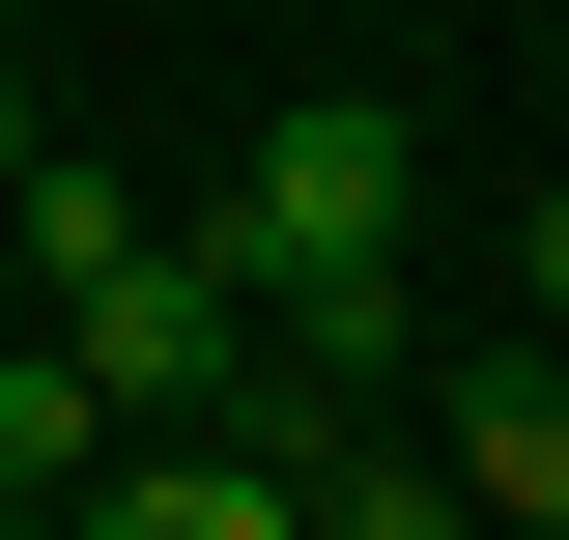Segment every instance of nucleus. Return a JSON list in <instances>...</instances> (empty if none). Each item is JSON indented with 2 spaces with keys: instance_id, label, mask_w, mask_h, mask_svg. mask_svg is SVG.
I'll list each match as a JSON object with an SVG mask.
<instances>
[{
  "instance_id": "obj_1",
  "label": "nucleus",
  "mask_w": 569,
  "mask_h": 540,
  "mask_svg": "<svg viewBox=\"0 0 569 540\" xmlns=\"http://www.w3.org/2000/svg\"><path fill=\"white\" fill-rule=\"evenodd\" d=\"M399 228H427V114H399V86H284L257 171L200 200V257L228 284H342V257H399Z\"/></svg>"
},
{
  "instance_id": "obj_2",
  "label": "nucleus",
  "mask_w": 569,
  "mask_h": 540,
  "mask_svg": "<svg viewBox=\"0 0 569 540\" xmlns=\"http://www.w3.org/2000/svg\"><path fill=\"white\" fill-rule=\"evenodd\" d=\"M58 341H86V399H114V427H228V370H257V284H228L200 228H114V257L58 284Z\"/></svg>"
},
{
  "instance_id": "obj_3",
  "label": "nucleus",
  "mask_w": 569,
  "mask_h": 540,
  "mask_svg": "<svg viewBox=\"0 0 569 540\" xmlns=\"http://www.w3.org/2000/svg\"><path fill=\"white\" fill-rule=\"evenodd\" d=\"M427 456H456V540H569V341H485Z\"/></svg>"
},
{
  "instance_id": "obj_4",
  "label": "nucleus",
  "mask_w": 569,
  "mask_h": 540,
  "mask_svg": "<svg viewBox=\"0 0 569 540\" xmlns=\"http://www.w3.org/2000/svg\"><path fill=\"white\" fill-rule=\"evenodd\" d=\"M86 456H114V399H86V341H58V313H0V512H58Z\"/></svg>"
},
{
  "instance_id": "obj_5",
  "label": "nucleus",
  "mask_w": 569,
  "mask_h": 540,
  "mask_svg": "<svg viewBox=\"0 0 569 540\" xmlns=\"http://www.w3.org/2000/svg\"><path fill=\"white\" fill-rule=\"evenodd\" d=\"M512 313H541V341H569V200H512Z\"/></svg>"
},
{
  "instance_id": "obj_6",
  "label": "nucleus",
  "mask_w": 569,
  "mask_h": 540,
  "mask_svg": "<svg viewBox=\"0 0 569 540\" xmlns=\"http://www.w3.org/2000/svg\"><path fill=\"white\" fill-rule=\"evenodd\" d=\"M29 142H58V114H29V58H0V171H29Z\"/></svg>"
},
{
  "instance_id": "obj_7",
  "label": "nucleus",
  "mask_w": 569,
  "mask_h": 540,
  "mask_svg": "<svg viewBox=\"0 0 569 540\" xmlns=\"http://www.w3.org/2000/svg\"><path fill=\"white\" fill-rule=\"evenodd\" d=\"M0 313H29V284H0Z\"/></svg>"
}]
</instances>
